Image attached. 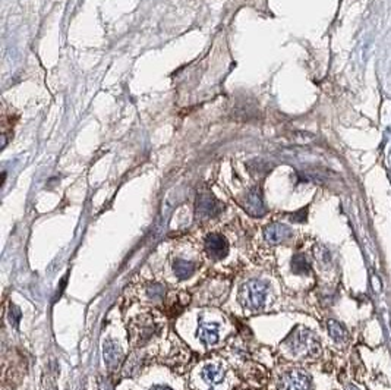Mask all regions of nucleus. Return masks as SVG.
<instances>
[{"instance_id":"nucleus-1","label":"nucleus","mask_w":391,"mask_h":390,"mask_svg":"<svg viewBox=\"0 0 391 390\" xmlns=\"http://www.w3.org/2000/svg\"><path fill=\"white\" fill-rule=\"evenodd\" d=\"M285 343L292 354L299 357L317 355L319 352V342L317 336L308 329H296L295 332L289 335Z\"/></svg>"},{"instance_id":"nucleus-8","label":"nucleus","mask_w":391,"mask_h":390,"mask_svg":"<svg viewBox=\"0 0 391 390\" xmlns=\"http://www.w3.org/2000/svg\"><path fill=\"white\" fill-rule=\"evenodd\" d=\"M103 351H104V359L108 364V367H112V368L116 367L122 359V351L119 348V345H116L113 340H107L104 342Z\"/></svg>"},{"instance_id":"nucleus-12","label":"nucleus","mask_w":391,"mask_h":390,"mask_svg":"<svg viewBox=\"0 0 391 390\" xmlns=\"http://www.w3.org/2000/svg\"><path fill=\"white\" fill-rule=\"evenodd\" d=\"M327 327L330 336L334 339L336 342H344V340H346L347 333H346L344 327L341 326L340 323H337L336 320H330L327 323Z\"/></svg>"},{"instance_id":"nucleus-5","label":"nucleus","mask_w":391,"mask_h":390,"mask_svg":"<svg viewBox=\"0 0 391 390\" xmlns=\"http://www.w3.org/2000/svg\"><path fill=\"white\" fill-rule=\"evenodd\" d=\"M197 210L201 216H205V217H211V216H217L220 210H222V206L220 202L215 200L212 197L211 194H202L198 197V202H197Z\"/></svg>"},{"instance_id":"nucleus-15","label":"nucleus","mask_w":391,"mask_h":390,"mask_svg":"<svg viewBox=\"0 0 391 390\" xmlns=\"http://www.w3.org/2000/svg\"><path fill=\"white\" fill-rule=\"evenodd\" d=\"M19 317H21V313H19V310H18L16 306H11V318H12V320H13V323H18ZM12 320H11V321H12Z\"/></svg>"},{"instance_id":"nucleus-16","label":"nucleus","mask_w":391,"mask_h":390,"mask_svg":"<svg viewBox=\"0 0 391 390\" xmlns=\"http://www.w3.org/2000/svg\"><path fill=\"white\" fill-rule=\"evenodd\" d=\"M153 390H171L169 387H164V386H157V387H154Z\"/></svg>"},{"instance_id":"nucleus-7","label":"nucleus","mask_w":391,"mask_h":390,"mask_svg":"<svg viewBox=\"0 0 391 390\" xmlns=\"http://www.w3.org/2000/svg\"><path fill=\"white\" fill-rule=\"evenodd\" d=\"M245 209L252 216H263L264 214V204H263V200H261L259 191L254 190L249 192V195L246 197Z\"/></svg>"},{"instance_id":"nucleus-3","label":"nucleus","mask_w":391,"mask_h":390,"mask_svg":"<svg viewBox=\"0 0 391 390\" xmlns=\"http://www.w3.org/2000/svg\"><path fill=\"white\" fill-rule=\"evenodd\" d=\"M277 390H312V381L305 371L293 370L280 379Z\"/></svg>"},{"instance_id":"nucleus-9","label":"nucleus","mask_w":391,"mask_h":390,"mask_svg":"<svg viewBox=\"0 0 391 390\" xmlns=\"http://www.w3.org/2000/svg\"><path fill=\"white\" fill-rule=\"evenodd\" d=\"M198 338L201 342L207 345H214L219 340V326L217 324H208L204 323L198 329Z\"/></svg>"},{"instance_id":"nucleus-11","label":"nucleus","mask_w":391,"mask_h":390,"mask_svg":"<svg viewBox=\"0 0 391 390\" xmlns=\"http://www.w3.org/2000/svg\"><path fill=\"white\" fill-rule=\"evenodd\" d=\"M173 272L179 279H188L195 272V264L186 260H176L173 263Z\"/></svg>"},{"instance_id":"nucleus-10","label":"nucleus","mask_w":391,"mask_h":390,"mask_svg":"<svg viewBox=\"0 0 391 390\" xmlns=\"http://www.w3.org/2000/svg\"><path fill=\"white\" fill-rule=\"evenodd\" d=\"M224 377V370L219 365H207L202 370V379L208 384H217Z\"/></svg>"},{"instance_id":"nucleus-6","label":"nucleus","mask_w":391,"mask_h":390,"mask_svg":"<svg viewBox=\"0 0 391 390\" xmlns=\"http://www.w3.org/2000/svg\"><path fill=\"white\" fill-rule=\"evenodd\" d=\"M290 228L286 224H280V223H273L265 226L264 229V238L267 242L270 243H280L286 241L290 236Z\"/></svg>"},{"instance_id":"nucleus-2","label":"nucleus","mask_w":391,"mask_h":390,"mask_svg":"<svg viewBox=\"0 0 391 390\" xmlns=\"http://www.w3.org/2000/svg\"><path fill=\"white\" fill-rule=\"evenodd\" d=\"M267 294H268L267 283L258 280V279H252L242 285L241 292H239V299L245 308L259 310L265 305Z\"/></svg>"},{"instance_id":"nucleus-4","label":"nucleus","mask_w":391,"mask_h":390,"mask_svg":"<svg viewBox=\"0 0 391 390\" xmlns=\"http://www.w3.org/2000/svg\"><path fill=\"white\" fill-rule=\"evenodd\" d=\"M227 248L229 247H227L226 239L220 235L211 233L205 238V250H207V253L211 258L222 260L223 257H226V254H227Z\"/></svg>"},{"instance_id":"nucleus-13","label":"nucleus","mask_w":391,"mask_h":390,"mask_svg":"<svg viewBox=\"0 0 391 390\" xmlns=\"http://www.w3.org/2000/svg\"><path fill=\"white\" fill-rule=\"evenodd\" d=\"M292 269H293V272L297 274L308 273V272H309V264H308L305 255H302V254L295 255L293 260H292Z\"/></svg>"},{"instance_id":"nucleus-14","label":"nucleus","mask_w":391,"mask_h":390,"mask_svg":"<svg viewBox=\"0 0 391 390\" xmlns=\"http://www.w3.org/2000/svg\"><path fill=\"white\" fill-rule=\"evenodd\" d=\"M164 294V289L161 288L160 285H153L148 289V295L149 296H154V298H157V296H161Z\"/></svg>"}]
</instances>
